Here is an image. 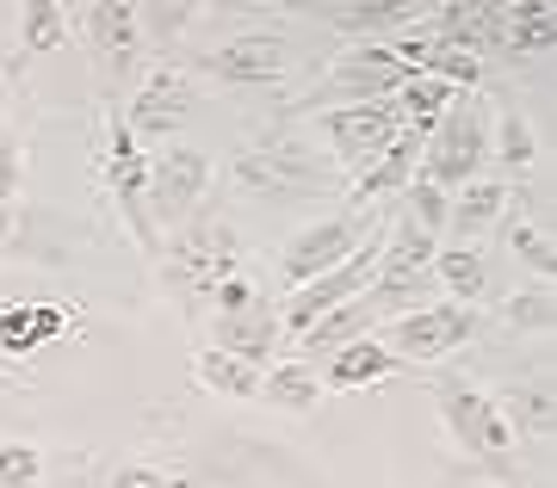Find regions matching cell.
<instances>
[{"label":"cell","instance_id":"cell-1","mask_svg":"<svg viewBox=\"0 0 557 488\" xmlns=\"http://www.w3.org/2000/svg\"><path fill=\"white\" fill-rule=\"evenodd\" d=\"M236 266H242L236 235L218 223L211 204H199L186 223H174V235L156 248V273H161V285H168V297L180 303L186 322H199V303L218 291V278L236 273Z\"/></svg>","mask_w":557,"mask_h":488},{"label":"cell","instance_id":"cell-2","mask_svg":"<svg viewBox=\"0 0 557 488\" xmlns=\"http://www.w3.org/2000/svg\"><path fill=\"white\" fill-rule=\"evenodd\" d=\"M409 75H416V68H409L384 38H354L347 50H335V62H329L285 112H278V130L298 124V117H310V112H329V105H366V99L397 93Z\"/></svg>","mask_w":557,"mask_h":488},{"label":"cell","instance_id":"cell-3","mask_svg":"<svg viewBox=\"0 0 557 488\" xmlns=\"http://www.w3.org/2000/svg\"><path fill=\"white\" fill-rule=\"evenodd\" d=\"M100 179H106L112 211L131 229V241L143 248V260H156L161 229H156V216H149V161L137 149V130L124 124V99H100Z\"/></svg>","mask_w":557,"mask_h":488},{"label":"cell","instance_id":"cell-4","mask_svg":"<svg viewBox=\"0 0 557 488\" xmlns=\"http://www.w3.org/2000/svg\"><path fill=\"white\" fill-rule=\"evenodd\" d=\"M230 186L236 192H255V198H304V192H341L347 174L335 167V155H317V149H304V142H255V149H242L230 161Z\"/></svg>","mask_w":557,"mask_h":488},{"label":"cell","instance_id":"cell-5","mask_svg":"<svg viewBox=\"0 0 557 488\" xmlns=\"http://www.w3.org/2000/svg\"><path fill=\"white\" fill-rule=\"evenodd\" d=\"M490 167V117H483L478 93H465L458 87L453 105L440 112V124L428 130V142H421V161H416V174H428L434 186H465L471 174H483Z\"/></svg>","mask_w":557,"mask_h":488},{"label":"cell","instance_id":"cell-6","mask_svg":"<svg viewBox=\"0 0 557 488\" xmlns=\"http://www.w3.org/2000/svg\"><path fill=\"white\" fill-rule=\"evenodd\" d=\"M81 38L94 50V75H100V99H124V87L143 68V25L137 0H87L81 13Z\"/></svg>","mask_w":557,"mask_h":488},{"label":"cell","instance_id":"cell-7","mask_svg":"<svg viewBox=\"0 0 557 488\" xmlns=\"http://www.w3.org/2000/svg\"><path fill=\"white\" fill-rule=\"evenodd\" d=\"M434 409H440V421H446V433H453V446L483 458V464H508V451L520 446L515 427H508V414L496 409V396H483L478 384H465V377H440Z\"/></svg>","mask_w":557,"mask_h":488},{"label":"cell","instance_id":"cell-8","mask_svg":"<svg viewBox=\"0 0 557 488\" xmlns=\"http://www.w3.org/2000/svg\"><path fill=\"white\" fill-rule=\"evenodd\" d=\"M193 112H199V75H193L180 57H156L149 75L137 80V93L124 99V124L137 130V142L174 137Z\"/></svg>","mask_w":557,"mask_h":488},{"label":"cell","instance_id":"cell-9","mask_svg":"<svg viewBox=\"0 0 557 488\" xmlns=\"http://www.w3.org/2000/svg\"><path fill=\"white\" fill-rule=\"evenodd\" d=\"M478 334V303H416V310H397L384 347L397 352L403 365H434V359H453L458 347H471Z\"/></svg>","mask_w":557,"mask_h":488},{"label":"cell","instance_id":"cell-10","mask_svg":"<svg viewBox=\"0 0 557 488\" xmlns=\"http://www.w3.org/2000/svg\"><path fill=\"white\" fill-rule=\"evenodd\" d=\"M317 117V130L322 142H329V155H335V167L347 179L366 167V161L379 155L384 142L403 130V105L397 93H384V99H366V105H329V112H310Z\"/></svg>","mask_w":557,"mask_h":488},{"label":"cell","instance_id":"cell-11","mask_svg":"<svg viewBox=\"0 0 557 488\" xmlns=\"http://www.w3.org/2000/svg\"><path fill=\"white\" fill-rule=\"evenodd\" d=\"M186 68L218 80V87H273L292 75V43L273 32H242V38H223L211 50H193Z\"/></svg>","mask_w":557,"mask_h":488},{"label":"cell","instance_id":"cell-12","mask_svg":"<svg viewBox=\"0 0 557 488\" xmlns=\"http://www.w3.org/2000/svg\"><path fill=\"white\" fill-rule=\"evenodd\" d=\"M211 198V155L193 142H168L149 161V216L156 229H174Z\"/></svg>","mask_w":557,"mask_h":488},{"label":"cell","instance_id":"cell-13","mask_svg":"<svg viewBox=\"0 0 557 488\" xmlns=\"http://www.w3.org/2000/svg\"><path fill=\"white\" fill-rule=\"evenodd\" d=\"M384 211H347V216H329V223H310V229H298L285 248H278V285L285 291H298L304 278L329 273L335 260H347L359 248V235L372 229Z\"/></svg>","mask_w":557,"mask_h":488},{"label":"cell","instance_id":"cell-14","mask_svg":"<svg viewBox=\"0 0 557 488\" xmlns=\"http://www.w3.org/2000/svg\"><path fill=\"white\" fill-rule=\"evenodd\" d=\"M421 142H428V130H416V124H403L397 137L384 142L379 155L366 161L341 192H347V211H379L384 198H397L403 186H409V174H416V161H421Z\"/></svg>","mask_w":557,"mask_h":488},{"label":"cell","instance_id":"cell-15","mask_svg":"<svg viewBox=\"0 0 557 488\" xmlns=\"http://www.w3.org/2000/svg\"><path fill=\"white\" fill-rule=\"evenodd\" d=\"M508 211H515V186L502 174H490V167L446 192V229H453V241H478V235L502 229Z\"/></svg>","mask_w":557,"mask_h":488},{"label":"cell","instance_id":"cell-16","mask_svg":"<svg viewBox=\"0 0 557 488\" xmlns=\"http://www.w3.org/2000/svg\"><path fill=\"white\" fill-rule=\"evenodd\" d=\"M416 32H434V38L471 50L478 62H490V50H502V0H446L434 13H421Z\"/></svg>","mask_w":557,"mask_h":488},{"label":"cell","instance_id":"cell-17","mask_svg":"<svg viewBox=\"0 0 557 488\" xmlns=\"http://www.w3.org/2000/svg\"><path fill=\"white\" fill-rule=\"evenodd\" d=\"M285 340L278 334V303L267 297V285L255 291V303L236 315H211V347H230L242 352V359H255V365H267L273 359V347Z\"/></svg>","mask_w":557,"mask_h":488},{"label":"cell","instance_id":"cell-18","mask_svg":"<svg viewBox=\"0 0 557 488\" xmlns=\"http://www.w3.org/2000/svg\"><path fill=\"white\" fill-rule=\"evenodd\" d=\"M317 365H322V384H335V390H366V384H384V377L403 372V359L384 347L379 334H359L347 347L322 352Z\"/></svg>","mask_w":557,"mask_h":488},{"label":"cell","instance_id":"cell-19","mask_svg":"<svg viewBox=\"0 0 557 488\" xmlns=\"http://www.w3.org/2000/svg\"><path fill=\"white\" fill-rule=\"evenodd\" d=\"M496 409L508 414V427H515V439H527V446H552V433H557L552 377H520V384H508Z\"/></svg>","mask_w":557,"mask_h":488},{"label":"cell","instance_id":"cell-20","mask_svg":"<svg viewBox=\"0 0 557 488\" xmlns=\"http://www.w3.org/2000/svg\"><path fill=\"white\" fill-rule=\"evenodd\" d=\"M62 43H69V7L62 0H20V43L7 57V80H20L25 62L44 50H62Z\"/></svg>","mask_w":557,"mask_h":488},{"label":"cell","instance_id":"cell-21","mask_svg":"<svg viewBox=\"0 0 557 488\" xmlns=\"http://www.w3.org/2000/svg\"><path fill=\"white\" fill-rule=\"evenodd\" d=\"M260 402H273L278 414H317L322 402V372L310 365V359H285V365H273V372H260Z\"/></svg>","mask_w":557,"mask_h":488},{"label":"cell","instance_id":"cell-22","mask_svg":"<svg viewBox=\"0 0 557 488\" xmlns=\"http://www.w3.org/2000/svg\"><path fill=\"white\" fill-rule=\"evenodd\" d=\"M62 328H69V315H62L57 303H20V310H0V352H7V359H25V352L50 347Z\"/></svg>","mask_w":557,"mask_h":488},{"label":"cell","instance_id":"cell-23","mask_svg":"<svg viewBox=\"0 0 557 488\" xmlns=\"http://www.w3.org/2000/svg\"><path fill=\"white\" fill-rule=\"evenodd\" d=\"M552 43H557L552 0H508V7H502V50H515V57H545Z\"/></svg>","mask_w":557,"mask_h":488},{"label":"cell","instance_id":"cell-24","mask_svg":"<svg viewBox=\"0 0 557 488\" xmlns=\"http://www.w3.org/2000/svg\"><path fill=\"white\" fill-rule=\"evenodd\" d=\"M434 285L458 303H483L490 297V260L471 241H453V248H434Z\"/></svg>","mask_w":557,"mask_h":488},{"label":"cell","instance_id":"cell-25","mask_svg":"<svg viewBox=\"0 0 557 488\" xmlns=\"http://www.w3.org/2000/svg\"><path fill=\"white\" fill-rule=\"evenodd\" d=\"M193 372H199V384L211 396H230V402H242V396L260 390V365L255 359H242V352H230V347H199Z\"/></svg>","mask_w":557,"mask_h":488},{"label":"cell","instance_id":"cell-26","mask_svg":"<svg viewBox=\"0 0 557 488\" xmlns=\"http://www.w3.org/2000/svg\"><path fill=\"white\" fill-rule=\"evenodd\" d=\"M199 7H205V0H137L143 43H149V50H161V57H174L180 38L199 25Z\"/></svg>","mask_w":557,"mask_h":488},{"label":"cell","instance_id":"cell-27","mask_svg":"<svg viewBox=\"0 0 557 488\" xmlns=\"http://www.w3.org/2000/svg\"><path fill=\"white\" fill-rule=\"evenodd\" d=\"M490 155H496V167H508V174H527V167L539 161L533 124L520 117V105L508 93H496V137H490Z\"/></svg>","mask_w":557,"mask_h":488},{"label":"cell","instance_id":"cell-28","mask_svg":"<svg viewBox=\"0 0 557 488\" xmlns=\"http://www.w3.org/2000/svg\"><path fill=\"white\" fill-rule=\"evenodd\" d=\"M453 80H440V75H409L397 87V105H403V124H416V130H434L440 124V112H446V105H453Z\"/></svg>","mask_w":557,"mask_h":488},{"label":"cell","instance_id":"cell-29","mask_svg":"<svg viewBox=\"0 0 557 488\" xmlns=\"http://www.w3.org/2000/svg\"><path fill=\"white\" fill-rule=\"evenodd\" d=\"M552 315H557V297H552V278H533L527 291H515L502 303V322L515 334H552Z\"/></svg>","mask_w":557,"mask_h":488},{"label":"cell","instance_id":"cell-30","mask_svg":"<svg viewBox=\"0 0 557 488\" xmlns=\"http://www.w3.org/2000/svg\"><path fill=\"white\" fill-rule=\"evenodd\" d=\"M20 186H25V130L0 124V235H7V216L20 204Z\"/></svg>","mask_w":557,"mask_h":488},{"label":"cell","instance_id":"cell-31","mask_svg":"<svg viewBox=\"0 0 557 488\" xmlns=\"http://www.w3.org/2000/svg\"><path fill=\"white\" fill-rule=\"evenodd\" d=\"M403 211L416 216L421 229H434V235H446V186H434L428 174H409V186H403Z\"/></svg>","mask_w":557,"mask_h":488},{"label":"cell","instance_id":"cell-32","mask_svg":"<svg viewBox=\"0 0 557 488\" xmlns=\"http://www.w3.org/2000/svg\"><path fill=\"white\" fill-rule=\"evenodd\" d=\"M508 241H515V260H520L533 278H552V273H557L552 229H539V223H508Z\"/></svg>","mask_w":557,"mask_h":488},{"label":"cell","instance_id":"cell-33","mask_svg":"<svg viewBox=\"0 0 557 488\" xmlns=\"http://www.w3.org/2000/svg\"><path fill=\"white\" fill-rule=\"evenodd\" d=\"M44 483V451L25 446V439H7L0 446V488H32Z\"/></svg>","mask_w":557,"mask_h":488},{"label":"cell","instance_id":"cell-34","mask_svg":"<svg viewBox=\"0 0 557 488\" xmlns=\"http://www.w3.org/2000/svg\"><path fill=\"white\" fill-rule=\"evenodd\" d=\"M112 483L119 488H174V483H186V470H174V464H119L112 470Z\"/></svg>","mask_w":557,"mask_h":488},{"label":"cell","instance_id":"cell-35","mask_svg":"<svg viewBox=\"0 0 557 488\" xmlns=\"http://www.w3.org/2000/svg\"><path fill=\"white\" fill-rule=\"evenodd\" d=\"M285 7H310V0H285Z\"/></svg>","mask_w":557,"mask_h":488},{"label":"cell","instance_id":"cell-36","mask_svg":"<svg viewBox=\"0 0 557 488\" xmlns=\"http://www.w3.org/2000/svg\"><path fill=\"white\" fill-rule=\"evenodd\" d=\"M502 7H508V0H502Z\"/></svg>","mask_w":557,"mask_h":488}]
</instances>
